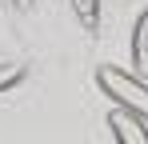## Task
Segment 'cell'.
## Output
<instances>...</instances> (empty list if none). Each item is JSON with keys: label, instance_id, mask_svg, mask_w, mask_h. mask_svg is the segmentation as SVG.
<instances>
[{"label": "cell", "instance_id": "obj_2", "mask_svg": "<svg viewBox=\"0 0 148 144\" xmlns=\"http://www.w3.org/2000/svg\"><path fill=\"white\" fill-rule=\"evenodd\" d=\"M108 128L120 144H148V120L132 108H124V104H116L108 112Z\"/></svg>", "mask_w": 148, "mask_h": 144}, {"label": "cell", "instance_id": "obj_1", "mask_svg": "<svg viewBox=\"0 0 148 144\" xmlns=\"http://www.w3.org/2000/svg\"><path fill=\"white\" fill-rule=\"evenodd\" d=\"M96 84H100V92L108 96L112 104H124V108H132V112H140L148 120V84L140 76L104 64V68H96Z\"/></svg>", "mask_w": 148, "mask_h": 144}, {"label": "cell", "instance_id": "obj_3", "mask_svg": "<svg viewBox=\"0 0 148 144\" xmlns=\"http://www.w3.org/2000/svg\"><path fill=\"white\" fill-rule=\"evenodd\" d=\"M132 64L140 76H148V4L136 20V28H132Z\"/></svg>", "mask_w": 148, "mask_h": 144}, {"label": "cell", "instance_id": "obj_5", "mask_svg": "<svg viewBox=\"0 0 148 144\" xmlns=\"http://www.w3.org/2000/svg\"><path fill=\"white\" fill-rule=\"evenodd\" d=\"M20 80H24V64H8V60H0V92L16 88Z\"/></svg>", "mask_w": 148, "mask_h": 144}, {"label": "cell", "instance_id": "obj_6", "mask_svg": "<svg viewBox=\"0 0 148 144\" xmlns=\"http://www.w3.org/2000/svg\"><path fill=\"white\" fill-rule=\"evenodd\" d=\"M12 4H16L20 12H24V8H32V0H12Z\"/></svg>", "mask_w": 148, "mask_h": 144}, {"label": "cell", "instance_id": "obj_4", "mask_svg": "<svg viewBox=\"0 0 148 144\" xmlns=\"http://www.w3.org/2000/svg\"><path fill=\"white\" fill-rule=\"evenodd\" d=\"M72 12L80 16L84 28H96L100 24V0H72Z\"/></svg>", "mask_w": 148, "mask_h": 144}]
</instances>
